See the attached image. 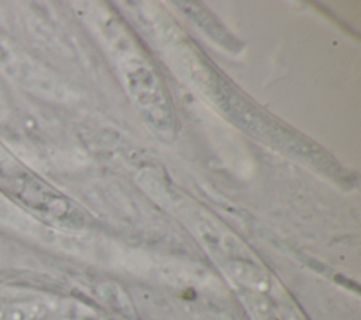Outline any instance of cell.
Returning <instances> with one entry per match:
<instances>
[{"instance_id": "obj_1", "label": "cell", "mask_w": 361, "mask_h": 320, "mask_svg": "<svg viewBox=\"0 0 361 320\" xmlns=\"http://www.w3.org/2000/svg\"><path fill=\"white\" fill-rule=\"evenodd\" d=\"M78 302L0 282V320H72Z\"/></svg>"}, {"instance_id": "obj_2", "label": "cell", "mask_w": 361, "mask_h": 320, "mask_svg": "<svg viewBox=\"0 0 361 320\" xmlns=\"http://www.w3.org/2000/svg\"><path fill=\"white\" fill-rule=\"evenodd\" d=\"M179 6H182V10L190 17V20H193L196 25H199L214 42L233 54H238V41L204 7L197 6L196 3H179Z\"/></svg>"}, {"instance_id": "obj_3", "label": "cell", "mask_w": 361, "mask_h": 320, "mask_svg": "<svg viewBox=\"0 0 361 320\" xmlns=\"http://www.w3.org/2000/svg\"><path fill=\"white\" fill-rule=\"evenodd\" d=\"M127 76L130 78V87L134 96L145 109H149L151 104H158V107L162 109V111L166 110L162 107L165 100L161 94L158 80L151 72H148L145 66H134L131 70H127Z\"/></svg>"}]
</instances>
